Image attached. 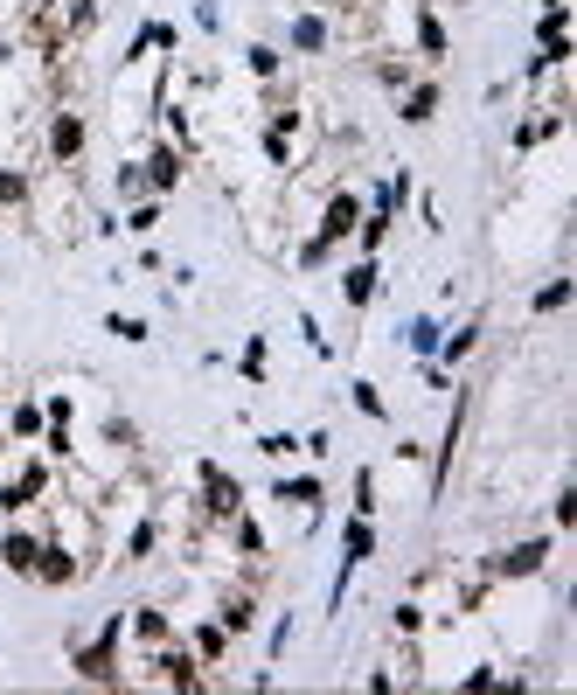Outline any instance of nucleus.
Masks as SVG:
<instances>
[{
  "instance_id": "1",
  "label": "nucleus",
  "mask_w": 577,
  "mask_h": 695,
  "mask_svg": "<svg viewBox=\"0 0 577 695\" xmlns=\"http://www.w3.org/2000/svg\"><path fill=\"white\" fill-rule=\"evenodd\" d=\"M119 640H126V619L112 612L91 647H70V668H77L84 682H105V689H112V682H119Z\"/></svg>"
},
{
  "instance_id": "2",
  "label": "nucleus",
  "mask_w": 577,
  "mask_h": 695,
  "mask_svg": "<svg viewBox=\"0 0 577 695\" xmlns=\"http://www.w3.org/2000/svg\"><path fill=\"white\" fill-rule=\"evenodd\" d=\"M355 223H362V195L355 188H334L327 195V209H320V244L334 251V244H348L355 237Z\"/></svg>"
},
{
  "instance_id": "3",
  "label": "nucleus",
  "mask_w": 577,
  "mask_h": 695,
  "mask_svg": "<svg viewBox=\"0 0 577 695\" xmlns=\"http://www.w3.org/2000/svg\"><path fill=\"white\" fill-rule=\"evenodd\" d=\"M42 487H49V459H28L7 487H0V515H21V508H35L42 501Z\"/></svg>"
},
{
  "instance_id": "4",
  "label": "nucleus",
  "mask_w": 577,
  "mask_h": 695,
  "mask_svg": "<svg viewBox=\"0 0 577 695\" xmlns=\"http://www.w3.org/2000/svg\"><path fill=\"white\" fill-rule=\"evenodd\" d=\"M195 480H202V494H209V515H244V487L223 473V466H195Z\"/></svg>"
},
{
  "instance_id": "5",
  "label": "nucleus",
  "mask_w": 577,
  "mask_h": 695,
  "mask_svg": "<svg viewBox=\"0 0 577 695\" xmlns=\"http://www.w3.org/2000/svg\"><path fill=\"white\" fill-rule=\"evenodd\" d=\"M543 563H550V536H529V543H515V550H501L494 563H487V570H494V577H536Z\"/></svg>"
},
{
  "instance_id": "6",
  "label": "nucleus",
  "mask_w": 577,
  "mask_h": 695,
  "mask_svg": "<svg viewBox=\"0 0 577 695\" xmlns=\"http://www.w3.org/2000/svg\"><path fill=\"white\" fill-rule=\"evenodd\" d=\"M77 153H84V119H77V112H56V119H49V160L70 167Z\"/></svg>"
},
{
  "instance_id": "7",
  "label": "nucleus",
  "mask_w": 577,
  "mask_h": 695,
  "mask_svg": "<svg viewBox=\"0 0 577 695\" xmlns=\"http://www.w3.org/2000/svg\"><path fill=\"white\" fill-rule=\"evenodd\" d=\"M35 556H42V536H35V529H7V536H0V563H7L14 577H35Z\"/></svg>"
},
{
  "instance_id": "8",
  "label": "nucleus",
  "mask_w": 577,
  "mask_h": 695,
  "mask_svg": "<svg viewBox=\"0 0 577 695\" xmlns=\"http://www.w3.org/2000/svg\"><path fill=\"white\" fill-rule=\"evenodd\" d=\"M376 258H355V265H348V272H341V299H348V306H355V313H362V306H369V299H376Z\"/></svg>"
},
{
  "instance_id": "9",
  "label": "nucleus",
  "mask_w": 577,
  "mask_h": 695,
  "mask_svg": "<svg viewBox=\"0 0 577 695\" xmlns=\"http://www.w3.org/2000/svg\"><path fill=\"white\" fill-rule=\"evenodd\" d=\"M140 174H146V188H153V195H167V188L181 181V146H153Z\"/></svg>"
},
{
  "instance_id": "10",
  "label": "nucleus",
  "mask_w": 577,
  "mask_h": 695,
  "mask_svg": "<svg viewBox=\"0 0 577 695\" xmlns=\"http://www.w3.org/2000/svg\"><path fill=\"white\" fill-rule=\"evenodd\" d=\"M376 556V529H369V515H348V529H341V563L355 570V563H369Z\"/></svg>"
},
{
  "instance_id": "11",
  "label": "nucleus",
  "mask_w": 577,
  "mask_h": 695,
  "mask_svg": "<svg viewBox=\"0 0 577 695\" xmlns=\"http://www.w3.org/2000/svg\"><path fill=\"white\" fill-rule=\"evenodd\" d=\"M35 577H42V584H77V556L63 550V543H42V556H35Z\"/></svg>"
},
{
  "instance_id": "12",
  "label": "nucleus",
  "mask_w": 577,
  "mask_h": 695,
  "mask_svg": "<svg viewBox=\"0 0 577 695\" xmlns=\"http://www.w3.org/2000/svg\"><path fill=\"white\" fill-rule=\"evenodd\" d=\"M438 334H445V327H438V313H411V320H404V348H411V355H425V362L438 355Z\"/></svg>"
},
{
  "instance_id": "13",
  "label": "nucleus",
  "mask_w": 577,
  "mask_h": 695,
  "mask_svg": "<svg viewBox=\"0 0 577 695\" xmlns=\"http://www.w3.org/2000/svg\"><path fill=\"white\" fill-rule=\"evenodd\" d=\"M216 626H223V633H251V626H258V598H251V591H230L223 612H216Z\"/></svg>"
},
{
  "instance_id": "14",
  "label": "nucleus",
  "mask_w": 577,
  "mask_h": 695,
  "mask_svg": "<svg viewBox=\"0 0 577 695\" xmlns=\"http://www.w3.org/2000/svg\"><path fill=\"white\" fill-rule=\"evenodd\" d=\"M411 28H418V49H425V56H445V49H452V42H445V28H438V14L432 7H418V14H411Z\"/></svg>"
},
{
  "instance_id": "15",
  "label": "nucleus",
  "mask_w": 577,
  "mask_h": 695,
  "mask_svg": "<svg viewBox=\"0 0 577 695\" xmlns=\"http://www.w3.org/2000/svg\"><path fill=\"white\" fill-rule=\"evenodd\" d=\"M272 501H292V508H320V480H313V473H299V480H279V487H272Z\"/></svg>"
},
{
  "instance_id": "16",
  "label": "nucleus",
  "mask_w": 577,
  "mask_h": 695,
  "mask_svg": "<svg viewBox=\"0 0 577 695\" xmlns=\"http://www.w3.org/2000/svg\"><path fill=\"white\" fill-rule=\"evenodd\" d=\"M473 348H480V320H466L459 334H438V355H445V362H466Z\"/></svg>"
},
{
  "instance_id": "17",
  "label": "nucleus",
  "mask_w": 577,
  "mask_h": 695,
  "mask_svg": "<svg viewBox=\"0 0 577 695\" xmlns=\"http://www.w3.org/2000/svg\"><path fill=\"white\" fill-rule=\"evenodd\" d=\"M223 654H230V633H223V626H195V661H202V668H216Z\"/></svg>"
},
{
  "instance_id": "18",
  "label": "nucleus",
  "mask_w": 577,
  "mask_h": 695,
  "mask_svg": "<svg viewBox=\"0 0 577 695\" xmlns=\"http://www.w3.org/2000/svg\"><path fill=\"white\" fill-rule=\"evenodd\" d=\"M292 49H306V56L327 49V21H320V14H299V21H292Z\"/></svg>"
},
{
  "instance_id": "19",
  "label": "nucleus",
  "mask_w": 577,
  "mask_h": 695,
  "mask_svg": "<svg viewBox=\"0 0 577 695\" xmlns=\"http://www.w3.org/2000/svg\"><path fill=\"white\" fill-rule=\"evenodd\" d=\"M432 112H438V84H418V91H404V119H411V126H425Z\"/></svg>"
},
{
  "instance_id": "20",
  "label": "nucleus",
  "mask_w": 577,
  "mask_h": 695,
  "mask_svg": "<svg viewBox=\"0 0 577 695\" xmlns=\"http://www.w3.org/2000/svg\"><path fill=\"white\" fill-rule=\"evenodd\" d=\"M133 633H140L146 647H167V612H153V605H140V612H133Z\"/></svg>"
},
{
  "instance_id": "21",
  "label": "nucleus",
  "mask_w": 577,
  "mask_h": 695,
  "mask_svg": "<svg viewBox=\"0 0 577 695\" xmlns=\"http://www.w3.org/2000/svg\"><path fill=\"white\" fill-rule=\"evenodd\" d=\"M153 543H160V522H153V515H146L140 529H133V536H126V563H146V556H153Z\"/></svg>"
},
{
  "instance_id": "22",
  "label": "nucleus",
  "mask_w": 577,
  "mask_h": 695,
  "mask_svg": "<svg viewBox=\"0 0 577 695\" xmlns=\"http://www.w3.org/2000/svg\"><path fill=\"white\" fill-rule=\"evenodd\" d=\"M35 431H42V404H14V417H7V438H21V445H28Z\"/></svg>"
},
{
  "instance_id": "23",
  "label": "nucleus",
  "mask_w": 577,
  "mask_h": 695,
  "mask_svg": "<svg viewBox=\"0 0 577 695\" xmlns=\"http://www.w3.org/2000/svg\"><path fill=\"white\" fill-rule=\"evenodd\" d=\"M571 306V278H550L543 292H536V313H564Z\"/></svg>"
},
{
  "instance_id": "24",
  "label": "nucleus",
  "mask_w": 577,
  "mask_h": 695,
  "mask_svg": "<svg viewBox=\"0 0 577 695\" xmlns=\"http://www.w3.org/2000/svg\"><path fill=\"white\" fill-rule=\"evenodd\" d=\"M105 334H119V341H146V320H133V313H105Z\"/></svg>"
},
{
  "instance_id": "25",
  "label": "nucleus",
  "mask_w": 577,
  "mask_h": 695,
  "mask_svg": "<svg viewBox=\"0 0 577 695\" xmlns=\"http://www.w3.org/2000/svg\"><path fill=\"white\" fill-rule=\"evenodd\" d=\"M258 452H265V459H292V452H299V438H292V431H265V438H258Z\"/></svg>"
},
{
  "instance_id": "26",
  "label": "nucleus",
  "mask_w": 577,
  "mask_h": 695,
  "mask_svg": "<svg viewBox=\"0 0 577 695\" xmlns=\"http://www.w3.org/2000/svg\"><path fill=\"white\" fill-rule=\"evenodd\" d=\"M355 515H376V473L369 466L355 473Z\"/></svg>"
},
{
  "instance_id": "27",
  "label": "nucleus",
  "mask_w": 577,
  "mask_h": 695,
  "mask_svg": "<svg viewBox=\"0 0 577 695\" xmlns=\"http://www.w3.org/2000/svg\"><path fill=\"white\" fill-rule=\"evenodd\" d=\"M355 411L362 417H390V404L376 397V383H355Z\"/></svg>"
},
{
  "instance_id": "28",
  "label": "nucleus",
  "mask_w": 577,
  "mask_h": 695,
  "mask_svg": "<svg viewBox=\"0 0 577 695\" xmlns=\"http://www.w3.org/2000/svg\"><path fill=\"white\" fill-rule=\"evenodd\" d=\"M244 376L265 383V334H251V348H244Z\"/></svg>"
},
{
  "instance_id": "29",
  "label": "nucleus",
  "mask_w": 577,
  "mask_h": 695,
  "mask_svg": "<svg viewBox=\"0 0 577 695\" xmlns=\"http://www.w3.org/2000/svg\"><path fill=\"white\" fill-rule=\"evenodd\" d=\"M14 202H28V181L7 167V174H0V209H14Z\"/></svg>"
},
{
  "instance_id": "30",
  "label": "nucleus",
  "mask_w": 577,
  "mask_h": 695,
  "mask_svg": "<svg viewBox=\"0 0 577 695\" xmlns=\"http://www.w3.org/2000/svg\"><path fill=\"white\" fill-rule=\"evenodd\" d=\"M153 223H160V202H140V209H133V216H126V230H133V237H146V230H153Z\"/></svg>"
},
{
  "instance_id": "31",
  "label": "nucleus",
  "mask_w": 577,
  "mask_h": 695,
  "mask_svg": "<svg viewBox=\"0 0 577 695\" xmlns=\"http://www.w3.org/2000/svg\"><path fill=\"white\" fill-rule=\"evenodd\" d=\"M42 452H49V459H70V424H49V438H42Z\"/></svg>"
},
{
  "instance_id": "32",
  "label": "nucleus",
  "mask_w": 577,
  "mask_h": 695,
  "mask_svg": "<svg viewBox=\"0 0 577 695\" xmlns=\"http://www.w3.org/2000/svg\"><path fill=\"white\" fill-rule=\"evenodd\" d=\"M265 160H272V167H286V160H292V139H286V133H265Z\"/></svg>"
},
{
  "instance_id": "33",
  "label": "nucleus",
  "mask_w": 577,
  "mask_h": 695,
  "mask_svg": "<svg viewBox=\"0 0 577 695\" xmlns=\"http://www.w3.org/2000/svg\"><path fill=\"white\" fill-rule=\"evenodd\" d=\"M557 529H577V487L557 494Z\"/></svg>"
},
{
  "instance_id": "34",
  "label": "nucleus",
  "mask_w": 577,
  "mask_h": 695,
  "mask_svg": "<svg viewBox=\"0 0 577 695\" xmlns=\"http://www.w3.org/2000/svg\"><path fill=\"white\" fill-rule=\"evenodd\" d=\"M251 70H258V77H279V49L258 42V49H251Z\"/></svg>"
},
{
  "instance_id": "35",
  "label": "nucleus",
  "mask_w": 577,
  "mask_h": 695,
  "mask_svg": "<svg viewBox=\"0 0 577 695\" xmlns=\"http://www.w3.org/2000/svg\"><path fill=\"white\" fill-rule=\"evenodd\" d=\"M195 21H202V28H216V21H223V14H216V0H195Z\"/></svg>"
},
{
  "instance_id": "36",
  "label": "nucleus",
  "mask_w": 577,
  "mask_h": 695,
  "mask_svg": "<svg viewBox=\"0 0 577 695\" xmlns=\"http://www.w3.org/2000/svg\"><path fill=\"white\" fill-rule=\"evenodd\" d=\"M543 7H571V0H543Z\"/></svg>"
},
{
  "instance_id": "37",
  "label": "nucleus",
  "mask_w": 577,
  "mask_h": 695,
  "mask_svg": "<svg viewBox=\"0 0 577 695\" xmlns=\"http://www.w3.org/2000/svg\"><path fill=\"white\" fill-rule=\"evenodd\" d=\"M0 459H7V431H0Z\"/></svg>"
}]
</instances>
